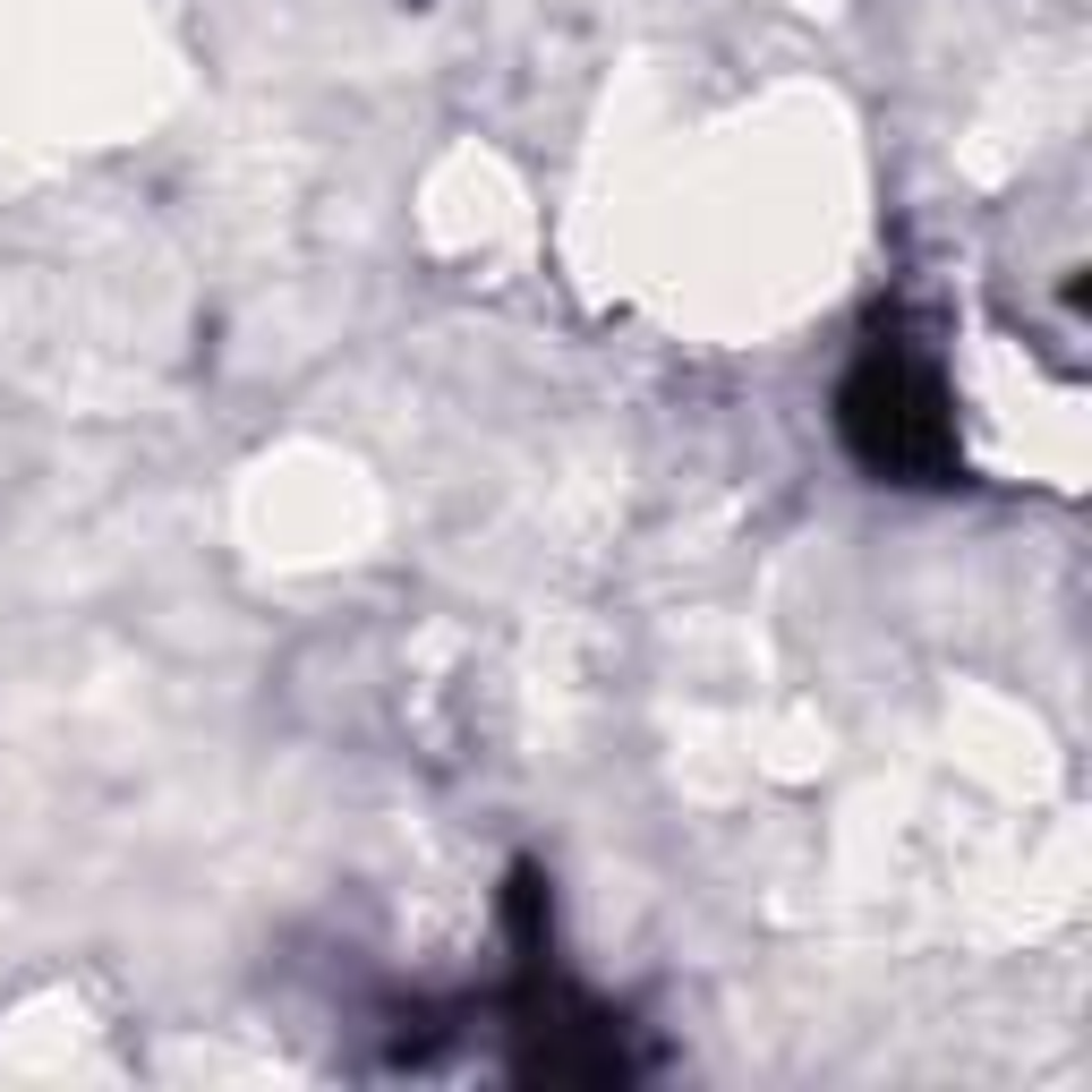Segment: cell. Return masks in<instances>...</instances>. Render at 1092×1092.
<instances>
[{"label": "cell", "mask_w": 1092, "mask_h": 1092, "mask_svg": "<svg viewBox=\"0 0 1092 1092\" xmlns=\"http://www.w3.org/2000/svg\"><path fill=\"white\" fill-rule=\"evenodd\" d=\"M880 384H888V393H896V410H905V384H896V368H880ZM905 427H913V419H896V444L880 453V461H896V470H905Z\"/></svg>", "instance_id": "1"}]
</instances>
